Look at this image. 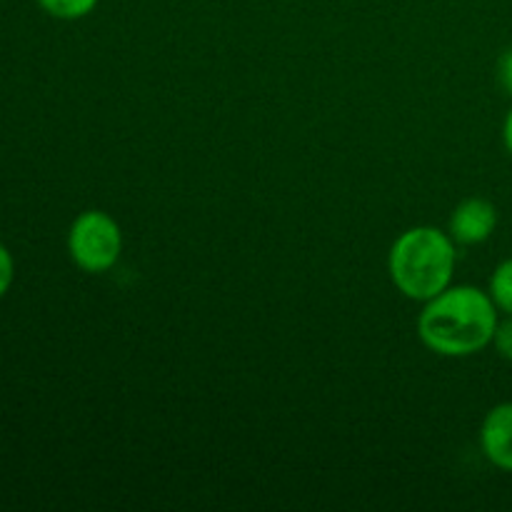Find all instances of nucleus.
Wrapping results in <instances>:
<instances>
[{
    "instance_id": "5",
    "label": "nucleus",
    "mask_w": 512,
    "mask_h": 512,
    "mask_svg": "<svg viewBox=\"0 0 512 512\" xmlns=\"http://www.w3.org/2000/svg\"><path fill=\"white\" fill-rule=\"evenodd\" d=\"M480 450L490 465L512 473V403L488 410L480 425Z\"/></svg>"
},
{
    "instance_id": "10",
    "label": "nucleus",
    "mask_w": 512,
    "mask_h": 512,
    "mask_svg": "<svg viewBox=\"0 0 512 512\" xmlns=\"http://www.w3.org/2000/svg\"><path fill=\"white\" fill-rule=\"evenodd\" d=\"M498 78H500V85L505 88V93L512 98V45L508 50L503 53V58H500L498 63Z\"/></svg>"
},
{
    "instance_id": "4",
    "label": "nucleus",
    "mask_w": 512,
    "mask_h": 512,
    "mask_svg": "<svg viewBox=\"0 0 512 512\" xmlns=\"http://www.w3.org/2000/svg\"><path fill=\"white\" fill-rule=\"evenodd\" d=\"M498 228V208L485 198H465L448 220L450 238L458 245H480Z\"/></svg>"
},
{
    "instance_id": "7",
    "label": "nucleus",
    "mask_w": 512,
    "mask_h": 512,
    "mask_svg": "<svg viewBox=\"0 0 512 512\" xmlns=\"http://www.w3.org/2000/svg\"><path fill=\"white\" fill-rule=\"evenodd\" d=\"M38 5L58 20H80L98 8V0H38Z\"/></svg>"
},
{
    "instance_id": "1",
    "label": "nucleus",
    "mask_w": 512,
    "mask_h": 512,
    "mask_svg": "<svg viewBox=\"0 0 512 512\" xmlns=\"http://www.w3.org/2000/svg\"><path fill=\"white\" fill-rule=\"evenodd\" d=\"M500 310L478 285H450L425 300L418 315V338L443 358H470L493 345Z\"/></svg>"
},
{
    "instance_id": "6",
    "label": "nucleus",
    "mask_w": 512,
    "mask_h": 512,
    "mask_svg": "<svg viewBox=\"0 0 512 512\" xmlns=\"http://www.w3.org/2000/svg\"><path fill=\"white\" fill-rule=\"evenodd\" d=\"M488 293L493 303L498 305L500 313L512 315V258L503 260L498 268L493 270L488 283Z\"/></svg>"
},
{
    "instance_id": "3",
    "label": "nucleus",
    "mask_w": 512,
    "mask_h": 512,
    "mask_svg": "<svg viewBox=\"0 0 512 512\" xmlns=\"http://www.w3.org/2000/svg\"><path fill=\"white\" fill-rule=\"evenodd\" d=\"M68 253L85 273H105L123 253V230L113 215L103 210H85L73 220L68 233Z\"/></svg>"
},
{
    "instance_id": "2",
    "label": "nucleus",
    "mask_w": 512,
    "mask_h": 512,
    "mask_svg": "<svg viewBox=\"0 0 512 512\" xmlns=\"http://www.w3.org/2000/svg\"><path fill=\"white\" fill-rule=\"evenodd\" d=\"M445 230L433 225H418L395 238L388 253V273L398 293L408 300L435 298L453 285L458 250Z\"/></svg>"
},
{
    "instance_id": "8",
    "label": "nucleus",
    "mask_w": 512,
    "mask_h": 512,
    "mask_svg": "<svg viewBox=\"0 0 512 512\" xmlns=\"http://www.w3.org/2000/svg\"><path fill=\"white\" fill-rule=\"evenodd\" d=\"M493 348L498 350L500 358L510 360L512 363V315H508V318L498 323V330H495V338H493Z\"/></svg>"
},
{
    "instance_id": "9",
    "label": "nucleus",
    "mask_w": 512,
    "mask_h": 512,
    "mask_svg": "<svg viewBox=\"0 0 512 512\" xmlns=\"http://www.w3.org/2000/svg\"><path fill=\"white\" fill-rule=\"evenodd\" d=\"M13 275H15V265H13V255L8 253L3 243H0V298L10 290L13 285Z\"/></svg>"
},
{
    "instance_id": "11",
    "label": "nucleus",
    "mask_w": 512,
    "mask_h": 512,
    "mask_svg": "<svg viewBox=\"0 0 512 512\" xmlns=\"http://www.w3.org/2000/svg\"><path fill=\"white\" fill-rule=\"evenodd\" d=\"M503 143H505V150L512 155V108L508 110V115H505V123H503Z\"/></svg>"
}]
</instances>
